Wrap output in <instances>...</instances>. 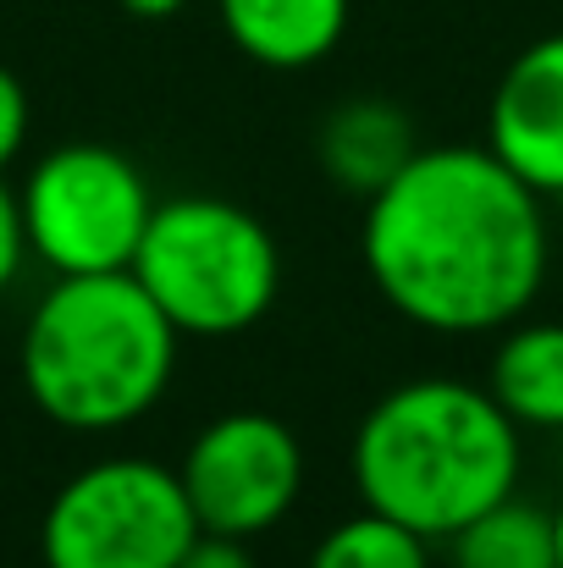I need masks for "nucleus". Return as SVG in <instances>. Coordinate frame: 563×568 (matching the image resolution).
<instances>
[{
  "mask_svg": "<svg viewBox=\"0 0 563 568\" xmlns=\"http://www.w3.org/2000/svg\"><path fill=\"white\" fill-rule=\"evenodd\" d=\"M22 254H28L22 204H17V193L6 189V178H0V293H6V287H11V276L22 271Z\"/></svg>",
  "mask_w": 563,
  "mask_h": 568,
  "instance_id": "nucleus-16",
  "label": "nucleus"
},
{
  "mask_svg": "<svg viewBox=\"0 0 563 568\" xmlns=\"http://www.w3.org/2000/svg\"><path fill=\"white\" fill-rule=\"evenodd\" d=\"M553 525H559V568H563V503L553 508Z\"/></svg>",
  "mask_w": 563,
  "mask_h": 568,
  "instance_id": "nucleus-18",
  "label": "nucleus"
},
{
  "mask_svg": "<svg viewBox=\"0 0 563 568\" xmlns=\"http://www.w3.org/2000/svg\"><path fill=\"white\" fill-rule=\"evenodd\" d=\"M354 486L365 508L448 541L520 486V425L459 376L392 386L354 430Z\"/></svg>",
  "mask_w": 563,
  "mask_h": 568,
  "instance_id": "nucleus-2",
  "label": "nucleus"
},
{
  "mask_svg": "<svg viewBox=\"0 0 563 568\" xmlns=\"http://www.w3.org/2000/svg\"><path fill=\"white\" fill-rule=\"evenodd\" d=\"M199 519L178 469L155 458H100L44 508V568H178Z\"/></svg>",
  "mask_w": 563,
  "mask_h": 568,
  "instance_id": "nucleus-5",
  "label": "nucleus"
},
{
  "mask_svg": "<svg viewBox=\"0 0 563 568\" xmlns=\"http://www.w3.org/2000/svg\"><path fill=\"white\" fill-rule=\"evenodd\" d=\"M28 254H39L56 276H100L128 271L155 199L144 172L111 144H61L50 150L17 193Z\"/></svg>",
  "mask_w": 563,
  "mask_h": 568,
  "instance_id": "nucleus-6",
  "label": "nucleus"
},
{
  "mask_svg": "<svg viewBox=\"0 0 563 568\" xmlns=\"http://www.w3.org/2000/svg\"><path fill=\"white\" fill-rule=\"evenodd\" d=\"M128 271L178 337H238L277 304L282 287V254L265 221L210 193L155 204Z\"/></svg>",
  "mask_w": 563,
  "mask_h": 568,
  "instance_id": "nucleus-4",
  "label": "nucleus"
},
{
  "mask_svg": "<svg viewBox=\"0 0 563 568\" xmlns=\"http://www.w3.org/2000/svg\"><path fill=\"white\" fill-rule=\"evenodd\" d=\"M178 568H254L249 541L243 536H221V530H199L188 541V552L178 558Z\"/></svg>",
  "mask_w": 563,
  "mask_h": 568,
  "instance_id": "nucleus-15",
  "label": "nucleus"
},
{
  "mask_svg": "<svg viewBox=\"0 0 563 568\" xmlns=\"http://www.w3.org/2000/svg\"><path fill=\"white\" fill-rule=\"evenodd\" d=\"M414 150L420 144H414L409 116L398 105H386V100H349L321 128V166H326V178L365 193V199L381 183H392L409 166Z\"/></svg>",
  "mask_w": 563,
  "mask_h": 568,
  "instance_id": "nucleus-10",
  "label": "nucleus"
},
{
  "mask_svg": "<svg viewBox=\"0 0 563 568\" xmlns=\"http://www.w3.org/2000/svg\"><path fill=\"white\" fill-rule=\"evenodd\" d=\"M178 480H183L199 530L249 541L293 514L304 491V447L293 425H282L277 414L238 408V414L210 419L188 442Z\"/></svg>",
  "mask_w": 563,
  "mask_h": 568,
  "instance_id": "nucleus-7",
  "label": "nucleus"
},
{
  "mask_svg": "<svg viewBox=\"0 0 563 568\" xmlns=\"http://www.w3.org/2000/svg\"><path fill=\"white\" fill-rule=\"evenodd\" d=\"M227 39L277 72H299L326 61L343 44L349 0H215Z\"/></svg>",
  "mask_w": 563,
  "mask_h": 568,
  "instance_id": "nucleus-9",
  "label": "nucleus"
},
{
  "mask_svg": "<svg viewBox=\"0 0 563 568\" xmlns=\"http://www.w3.org/2000/svg\"><path fill=\"white\" fill-rule=\"evenodd\" d=\"M360 254L375 293L403 321L448 337L503 332L547 276L542 193L486 144L414 150L365 199Z\"/></svg>",
  "mask_w": 563,
  "mask_h": 568,
  "instance_id": "nucleus-1",
  "label": "nucleus"
},
{
  "mask_svg": "<svg viewBox=\"0 0 563 568\" xmlns=\"http://www.w3.org/2000/svg\"><path fill=\"white\" fill-rule=\"evenodd\" d=\"M486 150L542 199L563 193V33L525 44L503 67L486 111Z\"/></svg>",
  "mask_w": 563,
  "mask_h": 568,
  "instance_id": "nucleus-8",
  "label": "nucleus"
},
{
  "mask_svg": "<svg viewBox=\"0 0 563 568\" xmlns=\"http://www.w3.org/2000/svg\"><path fill=\"white\" fill-rule=\"evenodd\" d=\"M188 0H122V11H133V17H144V22H161V17H178Z\"/></svg>",
  "mask_w": 563,
  "mask_h": 568,
  "instance_id": "nucleus-17",
  "label": "nucleus"
},
{
  "mask_svg": "<svg viewBox=\"0 0 563 568\" xmlns=\"http://www.w3.org/2000/svg\"><path fill=\"white\" fill-rule=\"evenodd\" d=\"M28 144V89L17 83V72L0 67V172L22 155Z\"/></svg>",
  "mask_w": 563,
  "mask_h": 568,
  "instance_id": "nucleus-14",
  "label": "nucleus"
},
{
  "mask_svg": "<svg viewBox=\"0 0 563 568\" xmlns=\"http://www.w3.org/2000/svg\"><path fill=\"white\" fill-rule=\"evenodd\" d=\"M178 371V326L133 271L61 276L28 315L22 386L67 430H117L161 403Z\"/></svg>",
  "mask_w": 563,
  "mask_h": 568,
  "instance_id": "nucleus-3",
  "label": "nucleus"
},
{
  "mask_svg": "<svg viewBox=\"0 0 563 568\" xmlns=\"http://www.w3.org/2000/svg\"><path fill=\"white\" fill-rule=\"evenodd\" d=\"M453 568H559V525L553 508L525 497H503L481 519L448 536Z\"/></svg>",
  "mask_w": 563,
  "mask_h": 568,
  "instance_id": "nucleus-12",
  "label": "nucleus"
},
{
  "mask_svg": "<svg viewBox=\"0 0 563 568\" xmlns=\"http://www.w3.org/2000/svg\"><path fill=\"white\" fill-rule=\"evenodd\" d=\"M425 547L431 541L420 530L365 508L321 536V547L310 552V568H431Z\"/></svg>",
  "mask_w": 563,
  "mask_h": 568,
  "instance_id": "nucleus-13",
  "label": "nucleus"
},
{
  "mask_svg": "<svg viewBox=\"0 0 563 568\" xmlns=\"http://www.w3.org/2000/svg\"><path fill=\"white\" fill-rule=\"evenodd\" d=\"M486 392L509 408L514 425L563 430V321L509 326L492 354Z\"/></svg>",
  "mask_w": 563,
  "mask_h": 568,
  "instance_id": "nucleus-11",
  "label": "nucleus"
}]
</instances>
